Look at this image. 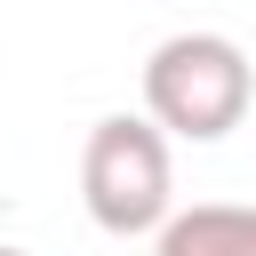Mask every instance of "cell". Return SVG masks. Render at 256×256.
I'll list each match as a JSON object with an SVG mask.
<instances>
[{"mask_svg":"<svg viewBox=\"0 0 256 256\" xmlns=\"http://www.w3.org/2000/svg\"><path fill=\"white\" fill-rule=\"evenodd\" d=\"M256 64L232 32H168L144 56V120L176 144H216L248 120Z\"/></svg>","mask_w":256,"mask_h":256,"instance_id":"cell-1","label":"cell"},{"mask_svg":"<svg viewBox=\"0 0 256 256\" xmlns=\"http://www.w3.org/2000/svg\"><path fill=\"white\" fill-rule=\"evenodd\" d=\"M80 200L112 240H160L176 216V160L144 112H104L80 144Z\"/></svg>","mask_w":256,"mask_h":256,"instance_id":"cell-2","label":"cell"},{"mask_svg":"<svg viewBox=\"0 0 256 256\" xmlns=\"http://www.w3.org/2000/svg\"><path fill=\"white\" fill-rule=\"evenodd\" d=\"M152 256H256V200H192L168 216Z\"/></svg>","mask_w":256,"mask_h":256,"instance_id":"cell-3","label":"cell"},{"mask_svg":"<svg viewBox=\"0 0 256 256\" xmlns=\"http://www.w3.org/2000/svg\"><path fill=\"white\" fill-rule=\"evenodd\" d=\"M0 256H32V248H8V240H0Z\"/></svg>","mask_w":256,"mask_h":256,"instance_id":"cell-4","label":"cell"}]
</instances>
